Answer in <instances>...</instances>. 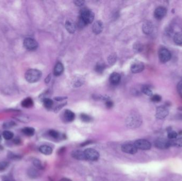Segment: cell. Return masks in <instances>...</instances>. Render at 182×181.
<instances>
[{
	"instance_id": "7a4b0ae2",
	"label": "cell",
	"mask_w": 182,
	"mask_h": 181,
	"mask_svg": "<svg viewBox=\"0 0 182 181\" xmlns=\"http://www.w3.org/2000/svg\"><path fill=\"white\" fill-rule=\"evenodd\" d=\"M141 123H142V120L139 115L137 114L129 115L126 120V124L127 126L131 128H134L138 127L141 124Z\"/></svg>"
},
{
	"instance_id": "9a60e30c",
	"label": "cell",
	"mask_w": 182,
	"mask_h": 181,
	"mask_svg": "<svg viewBox=\"0 0 182 181\" xmlns=\"http://www.w3.org/2000/svg\"><path fill=\"white\" fill-rule=\"evenodd\" d=\"M121 79V77L119 74L117 72H114L111 74L110 77V83L112 85H117L119 83Z\"/></svg>"
},
{
	"instance_id": "8d00e7d4",
	"label": "cell",
	"mask_w": 182,
	"mask_h": 181,
	"mask_svg": "<svg viewBox=\"0 0 182 181\" xmlns=\"http://www.w3.org/2000/svg\"><path fill=\"white\" fill-rule=\"evenodd\" d=\"M9 166V162L6 161H2L0 162V171L6 170Z\"/></svg>"
},
{
	"instance_id": "7c38bea8",
	"label": "cell",
	"mask_w": 182,
	"mask_h": 181,
	"mask_svg": "<svg viewBox=\"0 0 182 181\" xmlns=\"http://www.w3.org/2000/svg\"><path fill=\"white\" fill-rule=\"evenodd\" d=\"M144 69V65L143 63L140 62L133 63L131 67V71L133 74H138L143 71Z\"/></svg>"
},
{
	"instance_id": "b9f144b4",
	"label": "cell",
	"mask_w": 182,
	"mask_h": 181,
	"mask_svg": "<svg viewBox=\"0 0 182 181\" xmlns=\"http://www.w3.org/2000/svg\"><path fill=\"white\" fill-rule=\"evenodd\" d=\"M106 105L107 107L108 108H110L113 106V103L111 100H107L106 102Z\"/></svg>"
},
{
	"instance_id": "f6af8a7d",
	"label": "cell",
	"mask_w": 182,
	"mask_h": 181,
	"mask_svg": "<svg viewBox=\"0 0 182 181\" xmlns=\"http://www.w3.org/2000/svg\"><path fill=\"white\" fill-rule=\"evenodd\" d=\"M67 97H55V99L56 100H58V101H61V100H63V99H66Z\"/></svg>"
},
{
	"instance_id": "d4e9b609",
	"label": "cell",
	"mask_w": 182,
	"mask_h": 181,
	"mask_svg": "<svg viewBox=\"0 0 182 181\" xmlns=\"http://www.w3.org/2000/svg\"><path fill=\"white\" fill-rule=\"evenodd\" d=\"M15 119L18 120V121H19V122L23 123H27L29 121V118L28 116H27L26 115H16L15 117Z\"/></svg>"
},
{
	"instance_id": "e575fe53",
	"label": "cell",
	"mask_w": 182,
	"mask_h": 181,
	"mask_svg": "<svg viewBox=\"0 0 182 181\" xmlns=\"http://www.w3.org/2000/svg\"><path fill=\"white\" fill-rule=\"evenodd\" d=\"M32 162H33V164L34 165L35 167H36V168H38V169H42L43 168L42 163L41 162V161L37 159H34V160H32Z\"/></svg>"
},
{
	"instance_id": "3957f363",
	"label": "cell",
	"mask_w": 182,
	"mask_h": 181,
	"mask_svg": "<svg viewBox=\"0 0 182 181\" xmlns=\"http://www.w3.org/2000/svg\"><path fill=\"white\" fill-rule=\"evenodd\" d=\"M80 17L83 20L84 23H85L86 25H87L92 23L94 18V14L93 12L91 11V10L84 8L81 11Z\"/></svg>"
},
{
	"instance_id": "74e56055",
	"label": "cell",
	"mask_w": 182,
	"mask_h": 181,
	"mask_svg": "<svg viewBox=\"0 0 182 181\" xmlns=\"http://www.w3.org/2000/svg\"><path fill=\"white\" fill-rule=\"evenodd\" d=\"M152 101V102H155V103H158L161 101L162 98L159 95H153V96H151V98Z\"/></svg>"
},
{
	"instance_id": "681fc988",
	"label": "cell",
	"mask_w": 182,
	"mask_h": 181,
	"mask_svg": "<svg viewBox=\"0 0 182 181\" xmlns=\"http://www.w3.org/2000/svg\"><path fill=\"white\" fill-rule=\"evenodd\" d=\"M178 109H179V110H180V111H182V107H180L179 108H178Z\"/></svg>"
},
{
	"instance_id": "60d3db41",
	"label": "cell",
	"mask_w": 182,
	"mask_h": 181,
	"mask_svg": "<svg viewBox=\"0 0 182 181\" xmlns=\"http://www.w3.org/2000/svg\"><path fill=\"white\" fill-rule=\"evenodd\" d=\"M74 3L76 6H83L84 1H74Z\"/></svg>"
},
{
	"instance_id": "ac0fdd59",
	"label": "cell",
	"mask_w": 182,
	"mask_h": 181,
	"mask_svg": "<svg viewBox=\"0 0 182 181\" xmlns=\"http://www.w3.org/2000/svg\"><path fill=\"white\" fill-rule=\"evenodd\" d=\"M64 70V67L63 64L60 62L57 63L54 68V74L56 76H60L63 74Z\"/></svg>"
},
{
	"instance_id": "d590c367",
	"label": "cell",
	"mask_w": 182,
	"mask_h": 181,
	"mask_svg": "<svg viewBox=\"0 0 182 181\" xmlns=\"http://www.w3.org/2000/svg\"><path fill=\"white\" fill-rule=\"evenodd\" d=\"M8 157L10 159H13V160L20 159L21 158V156H20L19 155H16V154L11 153L8 154Z\"/></svg>"
},
{
	"instance_id": "cb8c5ba5",
	"label": "cell",
	"mask_w": 182,
	"mask_h": 181,
	"mask_svg": "<svg viewBox=\"0 0 182 181\" xmlns=\"http://www.w3.org/2000/svg\"><path fill=\"white\" fill-rule=\"evenodd\" d=\"M171 146L182 147V137L174 140H171Z\"/></svg>"
},
{
	"instance_id": "52a82bcc",
	"label": "cell",
	"mask_w": 182,
	"mask_h": 181,
	"mask_svg": "<svg viewBox=\"0 0 182 181\" xmlns=\"http://www.w3.org/2000/svg\"><path fill=\"white\" fill-rule=\"evenodd\" d=\"M24 45L28 50L34 51L37 48L38 43L35 40L32 38H26L24 40Z\"/></svg>"
},
{
	"instance_id": "4316f807",
	"label": "cell",
	"mask_w": 182,
	"mask_h": 181,
	"mask_svg": "<svg viewBox=\"0 0 182 181\" xmlns=\"http://www.w3.org/2000/svg\"><path fill=\"white\" fill-rule=\"evenodd\" d=\"M15 123L13 121H6V122H4L3 124V128H4V129H9V128H12L14 126H15Z\"/></svg>"
},
{
	"instance_id": "4fadbf2b",
	"label": "cell",
	"mask_w": 182,
	"mask_h": 181,
	"mask_svg": "<svg viewBox=\"0 0 182 181\" xmlns=\"http://www.w3.org/2000/svg\"><path fill=\"white\" fill-rule=\"evenodd\" d=\"M103 29V24L102 22L100 20L95 21L92 27L93 32L96 35L100 34L101 32H102Z\"/></svg>"
},
{
	"instance_id": "f1b7e54d",
	"label": "cell",
	"mask_w": 182,
	"mask_h": 181,
	"mask_svg": "<svg viewBox=\"0 0 182 181\" xmlns=\"http://www.w3.org/2000/svg\"><path fill=\"white\" fill-rule=\"evenodd\" d=\"M13 136H14V134H13V133L11 132V131H10L6 130L3 132V138L7 140H9L12 139Z\"/></svg>"
},
{
	"instance_id": "6da1fadb",
	"label": "cell",
	"mask_w": 182,
	"mask_h": 181,
	"mask_svg": "<svg viewBox=\"0 0 182 181\" xmlns=\"http://www.w3.org/2000/svg\"><path fill=\"white\" fill-rule=\"evenodd\" d=\"M25 79L29 83H35L39 81L42 77V72L40 70L31 69L27 71Z\"/></svg>"
},
{
	"instance_id": "44dd1931",
	"label": "cell",
	"mask_w": 182,
	"mask_h": 181,
	"mask_svg": "<svg viewBox=\"0 0 182 181\" xmlns=\"http://www.w3.org/2000/svg\"><path fill=\"white\" fill-rule=\"evenodd\" d=\"M21 104L23 107L28 108L32 107L34 105V102H33V100L32 98L28 97V98L24 99L21 102Z\"/></svg>"
},
{
	"instance_id": "4dcf8cb0",
	"label": "cell",
	"mask_w": 182,
	"mask_h": 181,
	"mask_svg": "<svg viewBox=\"0 0 182 181\" xmlns=\"http://www.w3.org/2000/svg\"><path fill=\"white\" fill-rule=\"evenodd\" d=\"M117 55L115 53H112V54L108 57V62L110 65H113L117 61Z\"/></svg>"
},
{
	"instance_id": "8fae6325",
	"label": "cell",
	"mask_w": 182,
	"mask_h": 181,
	"mask_svg": "<svg viewBox=\"0 0 182 181\" xmlns=\"http://www.w3.org/2000/svg\"><path fill=\"white\" fill-rule=\"evenodd\" d=\"M121 150L124 153L128 154L134 155L137 152V149L135 146L134 145H132L129 143L124 144L121 147Z\"/></svg>"
},
{
	"instance_id": "f907efd6",
	"label": "cell",
	"mask_w": 182,
	"mask_h": 181,
	"mask_svg": "<svg viewBox=\"0 0 182 181\" xmlns=\"http://www.w3.org/2000/svg\"><path fill=\"white\" fill-rule=\"evenodd\" d=\"M9 181V180H6V181Z\"/></svg>"
},
{
	"instance_id": "bcb514c9",
	"label": "cell",
	"mask_w": 182,
	"mask_h": 181,
	"mask_svg": "<svg viewBox=\"0 0 182 181\" xmlns=\"http://www.w3.org/2000/svg\"><path fill=\"white\" fill-rule=\"evenodd\" d=\"M91 143V141H87L84 142L83 143H82L80 145L81 146H85V145H88L89 144Z\"/></svg>"
},
{
	"instance_id": "7402d4cb",
	"label": "cell",
	"mask_w": 182,
	"mask_h": 181,
	"mask_svg": "<svg viewBox=\"0 0 182 181\" xmlns=\"http://www.w3.org/2000/svg\"><path fill=\"white\" fill-rule=\"evenodd\" d=\"M40 152L46 155H50L52 153V149L51 148L46 145H42L39 148Z\"/></svg>"
},
{
	"instance_id": "ab89813d",
	"label": "cell",
	"mask_w": 182,
	"mask_h": 181,
	"mask_svg": "<svg viewBox=\"0 0 182 181\" xmlns=\"http://www.w3.org/2000/svg\"><path fill=\"white\" fill-rule=\"evenodd\" d=\"M177 88L178 94L182 97V80L178 82Z\"/></svg>"
},
{
	"instance_id": "ee69618b",
	"label": "cell",
	"mask_w": 182,
	"mask_h": 181,
	"mask_svg": "<svg viewBox=\"0 0 182 181\" xmlns=\"http://www.w3.org/2000/svg\"><path fill=\"white\" fill-rule=\"evenodd\" d=\"M13 142L16 145H19V144L21 143V140H20V139L19 138H16L14 139Z\"/></svg>"
},
{
	"instance_id": "5b68a950",
	"label": "cell",
	"mask_w": 182,
	"mask_h": 181,
	"mask_svg": "<svg viewBox=\"0 0 182 181\" xmlns=\"http://www.w3.org/2000/svg\"><path fill=\"white\" fill-rule=\"evenodd\" d=\"M84 153L86 159L87 160L95 161L98 160L100 157L99 153L97 150L91 148L86 149L84 151Z\"/></svg>"
},
{
	"instance_id": "f35d334b",
	"label": "cell",
	"mask_w": 182,
	"mask_h": 181,
	"mask_svg": "<svg viewBox=\"0 0 182 181\" xmlns=\"http://www.w3.org/2000/svg\"><path fill=\"white\" fill-rule=\"evenodd\" d=\"M49 133L50 136L54 139H57L59 137V133L58 132H57V131L51 130L49 131Z\"/></svg>"
},
{
	"instance_id": "484cf974",
	"label": "cell",
	"mask_w": 182,
	"mask_h": 181,
	"mask_svg": "<svg viewBox=\"0 0 182 181\" xmlns=\"http://www.w3.org/2000/svg\"><path fill=\"white\" fill-rule=\"evenodd\" d=\"M142 91L144 94L148 96L151 97L153 96V93L150 87L148 86H144L142 88Z\"/></svg>"
},
{
	"instance_id": "d6986e66",
	"label": "cell",
	"mask_w": 182,
	"mask_h": 181,
	"mask_svg": "<svg viewBox=\"0 0 182 181\" xmlns=\"http://www.w3.org/2000/svg\"><path fill=\"white\" fill-rule=\"evenodd\" d=\"M173 40L177 45L182 46V32H177L175 34Z\"/></svg>"
},
{
	"instance_id": "603a6c76",
	"label": "cell",
	"mask_w": 182,
	"mask_h": 181,
	"mask_svg": "<svg viewBox=\"0 0 182 181\" xmlns=\"http://www.w3.org/2000/svg\"><path fill=\"white\" fill-rule=\"evenodd\" d=\"M22 132L27 136H32L34 134L35 129L31 127H26L22 129Z\"/></svg>"
},
{
	"instance_id": "30bf717a",
	"label": "cell",
	"mask_w": 182,
	"mask_h": 181,
	"mask_svg": "<svg viewBox=\"0 0 182 181\" xmlns=\"http://www.w3.org/2000/svg\"><path fill=\"white\" fill-rule=\"evenodd\" d=\"M167 13V10L163 6L158 7L154 12V16L158 20H161L166 16Z\"/></svg>"
},
{
	"instance_id": "836d02e7",
	"label": "cell",
	"mask_w": 182,
	"mask_h": 181,
	"mask_svg": "<svg viewBox=\"0 0 182 181\" xmlns=\"http://www.w3.org/2000/svg\"><path fill=\"white\" fill-rule=\"evenodd\" d=\"M80 119L82 121H83L84 122H89L91 121V117L89 116V115L85 114H82L80 115Z\"/></svg>"
},
{
	"instance_id": "7bdbcfd3",
	"label": "cell",
	"mask_w": 182,
	"mask_h": 181,
	"mask_svg": "<svg viewBox=\"0 0 182 181\" xmlns=\"http://www.w3.org/2000/svg\"><path fill=\"white\" fill-rule=\"evenodd\" d=\"M134 47L135 48V50L138 52H141L142 49V46L140 44H137Z\"/></svg>"
},
{
	"instance_id": "ffe728a7",
	"label": "cell",
	"mask_w": 182,
	"mask_h": 181,
	"mask_svg": "<svg viewBox=\"0 0 182 181\" xmlns=\"http://www.w3.org/2000/svg\"><path fill=\"white\" fill-rule=\"evenodd\" d=\"M64 118L67 122H72L75 120V115L70 110H66L64 113Z\"/></svg>"
},
{
	"instance_id": "d6a6232c",
	"label": "cell",
	"mask_w": 182,
	"mask_h": 181,
	"mask_svg": "<svg viewBox=\"0 0 182 181\" xmlns=\"http://www.w3.org/2000/svg\"><path fill=\"white\" fill-rule=\"evenodd\" d=\"M177 137V133L174 131H171L168 133V138L169 140L176 139Z\"/></svg>"
},
{
	"instance_id": "8992f818",
	"label": "cell",
	"mask_w": 182,
	"mask_h": 181,
	"mask_svg": "<svg viewBox=\"0 0 182 181\" xmlns=\"http://www.w3.org/2000/svg\"><path fill=\"white\" fill-rule=\"evenodd\" d=\"M154 145L159 149H167L171 147V140L166 139L165 138H159L156 140Z\"/></svg>"
},
{
	"instance_id": "5bb4252c",
	"label": "cell",
	"mask_w": 182,
	"mask_h": 181,
	"mask_svg": "<svg viewBox=\"0 0 182 181\" xmlns=\"http://www.w3.org/2000/svg\"><path fill=\"white\" fill-rule=\"evenodd\" d=\"M142 29L144 34L146 35H151L154 32V25L151 22L147 21L146 23H144L143 25Z\"/></svg>"
},
{
	"instance_id": "ba28073f",
	"label": "cell",
	"mask_w": 182,
	"mask_h": 181,
	"mask_svg": "<svg viewBox=\"0 0 182 181\" xmlns=\"http://www.w3.org/2000/svg\"><path fill=\"white\" fill-rule=\"evenodd\" d=\"M135 146L137 149L141 150H149L151 147V145L150 142L144 139H139L134 142Z\"/></svg>"
},
{
	"instance_id": "1f68e13d",
	"label": "cell",
	"mask_w": 182,
	"mask_h": 181,
	"mask_svg": "<svg viewBox=\"0 0 182 181\" xmlns=\"http://www.w3.org/2000/svg\"><path fill=\"white\" fill-rule=\"evenodd\" d=\"M105 69V65L103 63H99L95 67V70L98 73H102Z\"/></svg>"
},
{
	"instance_id": "f546056e",
	"label": "cell",
	"mask_w": 182,
	"mask_h": 181,
	"mask_svg": "<svg viewBox=\"0 0 182 181\" xmlns=\"http://www.w3.org/2000/svg\"><path fill=\"white\" fill-rule=\"evenodd\" d=\"M28 174L29 177H32V178H35V177H37L38 175V173L37 170L36 169L33 168L29 169Z\"/></svg>"
},
{
	"instance_id": "e0dca14e",
	"label": "cell",
	"mask_w": 182,
	"mask_h": 181,
	"mask_svg": "<svg viewBox=\"0 0 182 181\" xmlns=\"http://www.w3.org/2000/svg\"><path fill=\"white\" fill-rule=\"evenodd\" d=\"M72 156L77 160H85L86 159L84 153L80 150H75L72 153Z\"/></svg>"
},
{
	"instance_id": "7dc6e473",
	"label": "cell",
	"mask_w": 182,
	"mask_h": 181,
	"mask_svg": "<svg viewBox=\"0 0 182 181\" xmlns=\"http://www.w3.org/2000/svg\"><path fill=\"white\" fill-rule=\"evenodd\" d=\"M59 181H72V180H70V179H67V178H63L62 179H61Z\"/></svg>"
},
{
	"instance_id": "83f0119b",
	"label": "cell",
	"mask_w": 182,
	"mask_h": 181,
	"mask_svg": "<svg viewBox=\"0 0 182 181\" xmlns=\"http://www.w3.org/2000/svg\"><path fill=\"white\" fill-rule=\"evenodd\" d=\"M43 104L45 107L50 109L53 106V101L50 98H45L43 100Z\"/></svg>"
},
{
	"instance_id": "2e32d148",
	"label": "cell",
	"mask_w": 182,
	"mask_h": 181,
	"mask_svg": "<svg viewBox=\"0 0 182 181\" xmlns=\"http://www.w3.org/2000/svg\"><path fill=\"white\" fill-rule=\"evenodd\" d=\"M65 27L67 30L70 34H73L76 30V25L73 21L69 20L66 22L65 23Z\"/></svg>"
},
{
	"instance_id": "9c48e42d",
	"label": "cell",
	"mask_w": 182,
	"mask_h": 181,
	"mask_svg": "<svg viewBox=\"0 0 182 181\" xmlns=\"http://www.w3.org/2000/svg\"><path fill=\"white\" fill-rule=\"evenodd\" d=\"M169 114V111L166 106H160L157 108L156 117L157 119L162 120L167 117Z\"/></svg>"
},
{
	"instance_id": "277c9868",
	"label": "cell",
	"mask_w": 182,
	"mask_h": 181,
	"mask_svg": "<svg viewBox=\"0 0 182 181\" xmlns=\"http://www.w3.org/2000/svg\"><path fill=\"white\" fill-rule=\"evenodd\" d=\"M159 58L161 62L167 63L171 60V54L168 49L165 47H161L158 52Z\"/></svg>"
},
{
	"instance_id": "c3c4849f",
	"label": "cell",
	"mask_w": 182,
	"mask_h": 181,
	"mask_svg": "<svg viewBox=\"0 0 182 181\" xmlns=\"http://www.w3.org/2000/svg\"><path fill=\"white\" fill-rule=\"evenodd\" d=\"M2 141V137H1V136H0V142Z\"/></svg>"
}]
</instances>
